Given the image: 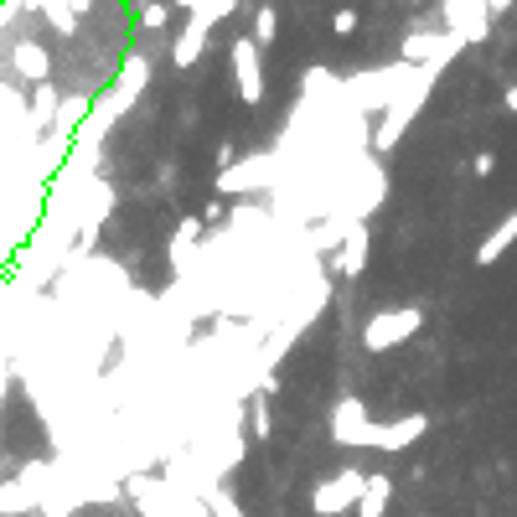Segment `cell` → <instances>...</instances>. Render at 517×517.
I'll return each instance as SVG.
<instances>
[{"label":"cell","instance_id":"52a82bcc","mask_svg":"<svg viewBox=\"0 0 517 517\" xmlns=\"http://www.w3.org/2000/svg\"><path fill=\"white\" fill-rule=\"evenodd\" d=\"M424 430H430V414H399V419H388L383 424V435H378V450H388V455H399V450H409Z\"/></svg>","mask_w":517,"mask_h":517},{"label":"cell","instance_id":"ffe728a7","mask_svg":"<svg viewBox=\"0 0 517 517\" xmlns=\"http://www.w3.org/2000/svg\"><path fill=\"white\" fill-rule=\"evenodd\" d=\"M502 104H507V109L517 114V83H507V94H502Z\"/></svg>","mask_w":517,"mask_h":517},{"label":"cell","instance_id":"8992f818","mask_svg":"<svg viewBox=\"0 0 517 517\" xmlns=\"http://www.w3.org/2000/svg\"><path fill=\"white\" fill-rule=\"evenodd\" d=\"M424 94H430V78H419L414 88H404V94L393 99V109L383 114V125H378V135H373L378 150H393V145H399V135H404V125H409V114L424 104Z\"/></svg>","mask_w":517,"mask_h":517},{"label":"cell","instance_id":"9a60e30c","mask_svg":"<svg viewBox=\"0 0 517 517\" xmlns=\"http://www.w3.org/2000/svg\"><path fill=\"white\" fill-rule=\"evenodd\" d=\"M357 26H362L357 6H337V11H331V37H357Z\"/></svg>","mask_w":517,"mask_h":517},{"label":"cell","instance_id":"8fae6325","mask_svg":"<svg viewBox=\"0 0 517 517\" xmlns=\"http://www.w3.org/2000/svg\"><path fill=\"white\" fill-rule=\"evenodd\" d=\"M37 492L26 481H0V517H16V512H32Z\"/></svg>","mask_w":517,"mask_h":517},{"label":"cell","instance_id":"ba28073f","mask_svg":"<svg viewBox=\"0 0 517 517\" xmlns=\"http://www.w3.org/2000/svg\"><path fill=\"white\" fill-rule=\"evenodd\" d=\"M512 238H517V207L507 212V218H502L492 233L481 238V249H476V264H481V269H492V264H497L507 249H512Z\"/></svg>","mask_w":517,"mask_h":517},{"label":"cell","instance_id":"9c48e42d","mask_svg":"<svg viewBox=\"0 0 517 517\" xmlns=\"http://www.w3.org/2000/svg\"><path fill=\"white\" fill-rule=\"evenodd\" d=\"M388 502H393V481L383 471H373L368 486H362V497H357V517H383Z\"/></svg>","mask_w":517,"mask_h":517},{"label":"cell","instance_id":"5b68a950","mask_svg":"<svg viewBox=\"0 0 517 517\" xmlns=\"http://www.w3.org/2000/svg\"><path fill=\"white\" fill-rule=\"evenodd\" d=\"M419 326H424V316H419L414 306H399V311H378V316L368 321V331H362V342H368V352H388V347L409 342Z\"/></svg>","mask_w":517,"mask_h":517},{"label":"cell","instance_id":"5bb4252c","mask_svg":"<svg viewBox=\"0 0 517 517\" xmlns=\"http://www.w3.org/2000/svg\"><path fill=\"white\" fill-rule=\"evenodd\" d=\"M249 419H254V435L269 440V430H275V419H269V393H254L249 399Z\"/></svg>","mask_w":517,"mask_h":517},{"label":"cell","instance_id":"44dd1931","mask_svg":"<svg viewBox=\"0 0 517 517\" xmlns=\"http://www.w3.org/2000/svg\"><path fill=\"white\" fill-rule=\"evenodd\" d=\"M409 6H419V0H409Z\"/></svg>","mask_w":517,"mask_h":517},{"label":"cell","instance_id":"7a4b0ae2","mask_svg":"<svg viewBox=\"0 0 517 517\" xmlns=\"http://www.w3.org/2000/svg\"><path fill=\"white\" fill-rule=\"evenodd\" d=\"M378 435H383V424L368 419V409H362V399H342L337 409H331V440L337 445H352V450H378Z\"/></svg>","mask_w":517,"mask_h":517},{"label":"cell","instance_id":"3957f363","mask_svg":"<svg viewBox=\"0 0 517 517\" xmlns=\"http://www.w3.org/2000/svg\"><path fill=\"white\" fill-rule=\"evenodd\" d=\"M259 42L254 37H233L228 47V63H233V88H238V99L243 104H259L264 99V63H259Z\"/></svg>","mask_w":517,"mask_h":517},{"label":"cell","instance_id":"7c38bea8","mask_svg":"<svg viewBox=\"0 0 517 517\" xmlns=\"http://www.w3.org/2000/svg\"><path fill=\"white\" fill-rule=\"evenodd\" d=\"M362 264H368V228H352L342 243V275H357Z\"/></svg>","mask_w":517,"mask_h":517},{"label":"cell","instance_id":"e0dca14e","mask_svg":"<svg viewBox=\"0 0 517 517\" xmlns=\"http://www.w3.org/2000/svg\"><path fill=\"white\" fill-rule=\"evenodd\" d=\"M42 11H47L57 26H63V32H73V11L63 6V0H42Z\"/></svg>","mask_w":517,"mask_h":517},{"label":"cell","instance_id":"6da1fadb","mask_svg":"<svg viewBox=\"0 0 517 517\" xmlns=\"http://www.w3.org/2000/svg\"><path fill=\"white\" fill-rule=\"evenodd\" d=\"M130 497L140 507V517H212V507L192 492H181V486H166V481H145L135 476L130 481Z\"/></svg>","mask_w":517,"mask_h":517},{"label":"cell","instance_id":"ac0fdd59","mask_svg":"<svg viewBox=\"0 0 517 517\" xmlns=\"http://www.w3.org/2000/svg\"><path fill=\"white\" fill-rule=\"evenodd\" d=\"M471 171H476V176H497V156H492V150H481Z\"/></svg>","mask_w":517,"mask_h":517},{"label":"cell","instance_id":"4fadbf2b","mask_svg":"<svg viewBox=\"0 0 517 517\" xmlns=\"http://www.w3.org/2000/svg\"><path fill=\"white\" fill-rule=\"evenodd\" d=\"M275 37H280V11H275V6H259V16H254V42H259V47H275Z\"/></svg>","mask_w":517,"mask_h":517},{"label":"cell","instance_id":"d6986e66","mask_svg":"<svg viewBox=\"0 0 517 517\" xmlns=\"http://www.w3.org/2000/svg\"><path fill=\"white\" fill-rule=\"evenodd\" d=\"M166 16H171L166 6H145V21H150V26H166Z\"/></svg>","mask_w":517,"mask_h":517},{"label":"cell","instance_id":"30bf717a","mask_svg":"<svg viewBox=\"0 0 517 517\" xmlns=\"http://www.w3.org/2000/svg\"><path fill=\"white\" fill-rule=\"evenodd\" d=\"M11 63H16V73H21V78L42 83V78H47V68H52V57H47V47H37V42H16Z\"/></svg>","mask_w":517,"mask_h":517},{"label":"cell","instance_id":"277c9868","mask_svg":"<svg viewBox=\"0 0 517 517\" xmlns=\"http://www.w3.org/2000/svg\"><path fill=\"white\" fill-rule=\"evenodd\" d=\"M362 486H368V476L362 471H337L331 481H321L316 492H311V512L316 517H342V512H352L357 507V497H362Z\"/></svg>","mask_w":517,"mask_h":517},{"label":"cell","instance_id":"2e32d148","mask_svg":"<svg viewBox=\"0 0 517 517\" xmlns=\"http://www.w3.org/2000/svg\"><path fill=\"white\" fill-rule=\"evenodd\" d=\"M207 507H212V517H243V512H238V502H233V492H212V497H207Z\"/></svg>","mask_w":517,"mask_h":517}]
</instances>
